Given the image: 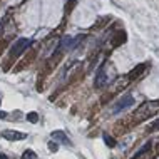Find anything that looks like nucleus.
<instances>
[{
    "mask_svg": "<svg viewBox=\"0 0 159 159\" xmlns=\"http://www.w3.org/2000/svg\"><path fill=\"white\" fill-rule=\"evenodd\" d=\"M29 45H30V39H19V40H15V44L12 45V49H10V55L17 57V55L22 54Z\"/></svg>",
    "mask_w": 159,
    "mask_h": 159,
    "instance_id": "obj_1",
    "label": "nucleus"
},
{
    "mask_svg": "<svg viewBox=\"0 0 159 159\" xmlns=\"http://www.w3.org/2000/svg\"><path fill=\"white\" fill-rule=\"evenodd\" d=\"M157 111H159V102H146V104H143V107H141V109L137 111V114L141 116L139 119H143L144 112H148V114H146V117H149V116L156 114Z\"/></svg>",
    "mask_w": 159,
    "mask_h": 159,
    "instance_id": "obj_2",
    "label": "nucleus"
},
{
    "mask_svg": "<svg viewBox=\"0 0 159 159\" xmlns=\"http://www.w3.org/2000/svg\"><path fill=\"white\" fill-rule=\"evenodd\" d=\"M107 82V75H106V64H102L101 67H99L97 74H96V87H102Z\"/></svg>",
    "mask_w": 159,
    "mask_h": 159,
    "instance_id": "obj_3",
    "label": "nucleus"
},
{
    "mask_svg": "<svg viewBox=\"0 0 159 159\" xmlns=\"http://www.w3.org/2000/svg\"><path fill=\"white\" fill-rule=\"evenodd\" d=\"M79 44V37H64L61 40V47L66 50H70Z\"/></svg>",
    "mask_w": 159,
    "mask_h": 159,
    "instance_id": "obj_4",
    "label": "nucleus"
},
{
    "mask_svg": "<svg viewBox=\"0 0 159 159\" xmlns=\"http://www.w3.org/2000/svg\"><path fill=\"white\" fill-rule=\"evenodd\" d=\"M2 136L5 137L8 141H22L27 137V134H24V132H17V131H3Z\"/></svg>",
    "mask_w": 159,
    "mask_h": 159,
    "instance_id": "obj_5",
    "label": "nucleus"
},
{
    "mask_svg": "<svg viewBox=\"0 0 159 159\" xmlns=\"http://www.w3.org/2000/svg\"><path fill=\"white\" fill-rule=\"evenodd\" d=\"M132 102H134V101H132V97H131V96H124V97L121 99V101L117 102V106L114 107V112H121L122 109H126V107H129V106L132 104Z\"/></svg>",
    "mask_w": 159,
    "mask_h": 159,
    "instance_id": "obj_6",
    "label": "nucleus"
},
{
    "mask_svg": "<svg viewBox=\"0 0 159 159\" xmlns=\"http://www.w3.org/2000/svg\"><path fill=\"white\" fill-rule=\"evenodd\" d=\"M52 139H55V141H59V143H64V144H70V141H69V137L64 134L62 131H54L52 132Z\"/></svg>",
    "mask_w": 159,
    "mask_h": 159,
    "instance_id": "obj_7",
    "label": "nucleus"
},
{
    "mask_svg": "<svg viewBox=\"0 0 159 159\" xmlns=\"http://www.w3.org/2000/svg\"><path fill=\"white\" fill-rule=\"evenodd\" d=\"M144 69H146V64H141L139 67H137V69H134V70H132L131 74H129V77H131V79H134V77H137V75H139L141 72L144 70Z\"/></svg>",
    "mask_w": 159,
    "mask_h": 159,
    "instance_id": "obj_8",
    "label": "nucleus"
},
{
    "mask_svg": "<svg viewBox=\"0 0 159 159\" xmlns=\"http://www.w3.org/2000/svg\"><path fill=\"white\" fill-rule=\"evenodd\" d=\"M102 137H104L106 144L109 146V148H114V146H116V141H114V139H112V137H111L109 134H106V132H104V136H102Z\"/></svg>",
    "mask_w": 159,
    "mask_h": 159,
    "instance_id": "obj_9",
    "label": "nucleus"
},
{
    "mask_svg": "<svg viewBox=\"0 0 159 159\" xmlns=\"http://www.w3.org/2000/svg\"><path fill=\"white\" fill-rule=\"evenodd\" d=\"M24 159H37V156H35V152L34 151H30V149H27V151L24 152V156H22Z\"/></svg>",
    "mask_w": 159,
    "mask_h": 159,
    "instance_id": "obj_10",
    "label": "nucleus"
},
{
    "mask_svg": "<svg viewBox=\"0 0 159 159\" xmlns=\"http://www.w3.org/2000/svg\"><path fill=\"white\" fill-rule=\"evenodd\" d=\"M27 119H29L30 122L35 124V122L39 121V116H37V112H29V114H27Z\"/></svg>",
    "mask_w": 159,
    "mask_h": 159,
    "instance_id": "obj_11",
    "label": "nucleus"
},
{
    "mask_svg": "<svg viewBox=\"0 0 159 159\" xmlns=\"http://www.w3.org/2000/svg\"><path fill=\"white\" fill-rule=\"evenodd\" d=\"M49 149H50V151H52V152H55V151H57V149H59L57 143H49Z\"/></svg>",
    "mask_w": 159,
    "mask_h": 159,
    "instance_id": "obj_12",
    "label": "nucleus"
},
{
    "mask_svg": "<svg viewBox=\"0 0 159 159\" xmlns=\"http://www.w3.org/2000/svg\"><path fill=\"white\" fill-rule=\"evenodd\" d=\"M5 117H7V114L3 111H0V119H5Z\"/></svg>",
    "mask_w": 159,
    "mask_h": 159,
    "instance_id": "obj_13",
    "label": "nucleus"
},
{
    "mask_svg": "<svg viewBox=\"0 0 159 159\" xmlns=\"http://www.w3.org/2000/svg\"><path fill=\"white\" fill-rule=\"evenodd\" d=\"M0 159H8V157L5 156V154H0Z\"/></svg>",
    "mask_w": 159,
    "mask_h": 159,
    "instance_id": "obj_14",
    "label": "nucleus"
},
{
    "mask_svg": "<svg viewBox=\"0 0 159 159\" xmlns=\"http://www.w3.org/2000/svg\"><path fill=\"white\" fill-rule=\"evenodd\" d=\"M0 32H2V24H0Z\"/></svg>",
    "mask_w": 159,
    "mask_h": 159,
    "instance_id": "obj_15",
    "label": "nucleus"
}]
</instances>
